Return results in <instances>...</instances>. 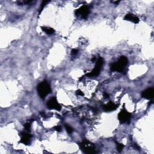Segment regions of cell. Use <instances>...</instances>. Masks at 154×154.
Masks as SVG:
<instances>
[{
    "label": "cell",
    "instance_id": "6da1fadb",
    "mask_svg": "<svg viewBox=\"0 0 154 154\" xmlns=\"http://www.w3.org/2000/svg\"><path fill=\"white\" fill-rule=\"evenodd\" d=\"M128 63V59L125 56H121L118 62H114L111 64L110 66V69L111 71L119 72H121L123 70L125 67L127 65Z\"/></svg>",
    "mask_w": 154,
    "mask_h": 154
},
{
    "label": "cell",
    "instance_id": "7a4b0ae2",
    "mask_svg": "<svg viewBox=\"0 0 154 154\" xmlns=\"http://www.w3.org/2000/svg\"><path fill=\"white\" fill-rule=\"evenodd\" d=\"M37 90L40 97L42 99H45L46 96L51 92V88L46 81H44L38 84Z\"/></svg>",
    "mask_w": 154,
    "mask_h": 154
},
{
    "label": "cell",
    "instance_id": "3957f363",
    "mask_svg": "<svg viewBox=\"0 0 154 154\" xmlns=\"http://www.w3.org/2000/svg\"><path fill=\"white\" fill-rule=\"evenodd\" d=\"M103 64H104V59L102 57H99L98 60H97V62H96L93 69L90 72L87 73L86 75V76H87L89 77L98 76L100 73V72L102 69Z\"/></svg>",
    "mask_w": 154,
    "mask_h": 154
},
{
    "label": "cell",
    "instance_id": "277c9868",
    "mask_svg": "<svg viewBox=\"0 0 154 154\" xmlns=\"http://www.w3.org/2000/svg\"><path fill=\"white\" fill-rule=\"evenodd\" d=\"M80 147L81 150H83V152L86 153H96L94 145L87 140H84L81 143H80Z\"/></svg>",
    "mask_w": 154,
    "mask_h": 154
},
{
    "label": "cell",
    "instance_id": "5b68a950",
    "mask_svg": "<svg viewBox=\"0 0 154 154\" xmlns=\"http://www.w3.org/2000/svg\"><path fill=\"white\" fill-rule=\"evenodd\" d=\"M118 118L121 123H128L131 118V114L126 109L123 108L119 113Z\"/></svg>",
    "mask_w": 154,
    "mask_h": 154
},
{
    "label": "cell",
    "instance_id": "8992f818",
    "mask_svg": "<svg viewBox=\"0 0 154 154\" xmlns=\"http://www.w3.org/2000/svg\"><path fill=\"white\" fill-rule=\"evenodd\" d=\"M47 107L51 110H56L57 111H60L62 109V107L60 104L58 102L55 97L51 98L46 104Z\"/></svg>",
    "mask_w": 154,
    "mask_h": 154
},
{
    "label": "cell",
    "instance_id": "52a82bcc",
    "mask_svg": "<svg viewBox=\"0 0 154 154\" xmlns=\"http://www.w3.org/2000/svg\"><path fill=\"white\" fill-rule=\"evenodd\" d=\"M75 13L76 15H78L82 17L84 19H87L89 14L90 13V8L88 6H82L78 9L76 10Z\"/></svg>",
    "mask_w": 154,
    "mask_h": 154
},
{
    "label": "cell",
    "instance_id": "ba28073f",
    "mask_svg": "<svg viewBox=\"0 0 154 154\" xmlns=\"http://www.w3.org/2000/svg\"><path fill=\"white\" fill-rule=\"evenodd\" d=\"M21 140L19 143H23L25 145H29L31 142V139L32 137L31 135L27 132H23L21 134Z\"/></svg>",
    "mask_w": 154,
    "mask_h": 154
},
{
    "label": "cell",
    "instance_id": "9c48e42d",
    "mask_svg": "<svg viewBox=\"0 0 154 154\" xmlns=\"http://www.w3.org/2000/svg\"><path fill=\"white\" fill-rule=\"evenodd\" d=\"M154 89L153 87L148 88L143 90L142 93V96L146 100H152L153 97Z\"/></svg>",
    "mask_w": 154,
    "mask_h": 154
},
{
    "label": "cell",
    "instance_id": "30bf717a",
    "mask_svg": "<svg viewBox=\"0 0 154 154\" xmlns=\"http://www.w3.org/2000/svg\"><path fill=\"white\" fill-rule=\"evenodd\" d=\"M118 105L113 103L111 101H110L107 104L104 105L102 108L106 112H110V111H113L115 110H116L118 108Z\"/></svg>",
    "mask_w": 154,
    "mask_h": 154
},
{
    "label": "cell",
    "instance_id": "8fae6325",
    "mask_svg": "<svg viewBox=\"0 0 154 154\" xmlns=\"http://www.w3.org/2000/svg\"><path fill=\"white\" fill-rule=\"evenodd\" d=\"M124 20L132 22L134 24H138L139 23V18L132 13H128L125 15Z\"/></svg>",
    "mask_w": 154,
    "mask_h": 154
},
{
    "label": "cell",
    "instance_id": "7c38bea8",
    "mask_svg": "<svg viewBox=\"0 0 154 154\" xmlns=\"http://www.w3.org/2000/svg\"><path fill=\"white\" fill-rule=\"evenodd\" d=\"M42 31H44L46 34L51 35L55 33V30L52 28L50 27H41Z\"/></svg>",
    "mask_w": 154,
    "mask_h": 154
},
{
    "label": "cell",
    "instance_id": "4fadbf2b",
    "mask_svg": "<svg viewBox=\"0 0 154 154\" xmlns=\"http://www.w3.org/2000/svg\"><path fill=\"white\" fill-rule=\"evenodd\" d=\"M49 3L48 1H42L41 5V7H40V9H39V11H38V13L41 14L42 13V12L43 11L44 7L46 6V5Z\"/></svg>",
    "mask_w": 154,
    "mask_h": 154
},
{
    "label": "cell",
    "instance_id": "5bb4252c",
    "mask_svg": "<svg viewBox=\"0 0 154 154\" xmlns=\"http://www.w3.org/2000/svg\"><path fill=\"white\" fill-rule=\"evenodd\" d=\"M65 127L66 130L68 132V133L70 134H72L73 132V128L70 125H69L68 124H65Z\"/></svg>",
    "mask_w": 154,
    "mask_h": 154
},
{
    "label": "cell",
    "instance_id": "9a60e30c",
    "mask_svg": "<svg viewBox=\"0 0 154 154\" xmlns=\"http://www.w3.org/2000/svg\"><path fill=\"white\" fill-rule=\"evenodd\" d=\"M116 146H117V150L119 152H121L122 151L123 147H124V146L123 145H122V143H119L117 142H116Z\"/></svg>",
    "mask_w": 154,
    "mask_h": 154
},
{
    "label": "cell",
    "instance_id": "2e32d148",
    "mask_svg": "<svg viewBox=\"0 0 154 154\" xmlns=\"http://www.w3.org/2000/svg\"><path fill=\"white\" fill-rule=\"evenodd\" d=\"M24 127H25V129L27 131H29L31 129V122L30 121H28L27 122H26L25 124H24Z\"/></svg>",
    "mask_w": 154,
    "mask_h": 154
},
{
    "label": "cell",
    "instance_id": "e0dca14e",
    "mask_svg": "<svg viewBox=\"0 0 154 154\" xmlns=\"http://www.w3.org/2000/svg\"><path fill=\"white\" fill-rule=\"evenodd\" d=\"M78 50L77 49H73L72 51H71V54L72 55H75L77 54V53H78Z\"/></svg>",
    "mask_w": 154,
    "mask_h": 154
},
{
    "label": "cell",
    "instance_id": "ac0fdd59",
    "mask_svg": "<svg viewBox=\"0 0 154 154\" xmlns=\"http://www.w3.org/2000/svg\"><path fill=\"white\" fill-rule=\"evenodd\" d=\"M54 129L55 130H56L57 131H58V132H60L61 131H62V128H61V126H59V125H57V126H55L54 128Z\"/></svg>",
    "mask_w": 154,
    "mask_h": 154
},
{
    "label": "cell",
    "instance_id": "d6986e66",
    "mask_svg": "<svg viewBox=\"0 0 154 154\" xmlns=\"http://www.w3.org/2000/svg\"><path fill=\"white\" fill-rule=\"evenodd\" d=\"M76 93L77 95H80V96H84V93H83L81 90H77L76 92Z\"/></svg>",
    "mask_w": 154,
    "mask_h": 154
},
{
    "label": "cell",
    "instance_id": "ffe728a7",
    "mask_svg": "<svg viewBox=\"0 0 154 154\" xmlns=\"http://www.w3.org/2000/svg\"><path fill=\"white\" fill-rule=\"evenodd\" d=\"M103 96H104V97L105 98H109V94H108L107 93H106V92H104V93Z\"/></svg>",
    "mask_w": 154,
    "mask_h": 154
}]
</instances>
